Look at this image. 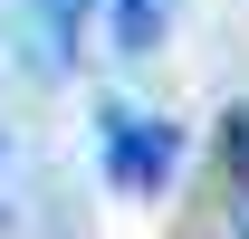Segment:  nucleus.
I'll return each mask as SVG.
<instances>
[{
	"label": "nucleus",
	"instance_id": "2",
	"mask_svg": "<svg viewBox=\"0 0 249 239\" xmlns=\"http://www.w3.org/2000/svg\"><path fill=\"white\" fill-rule=\"evenodd\" d=\"M38 19V58L48 67H77V48H87V0H19Z\"/></svg>",
	"mask_w": 249,
	"mask_h": 239
},
{
	"label": "nucleus",
	"instance_id": "3",
	"mask_svg": "<svg viewBox=\"0 0 249 239\" xmlns=\"http://www.w3.org/2000/svg\"><path fill=\"white\" fill-rule=\"evenodd\" d=\"M163 10H173V0H115V48H124V58H154Z\"/></svg>",
	"mask_w": 249,
	"mask_h": 239
},
{
	"label": "nucleus",
	"instance_id": "4",
	"mask_svg": "<svg viewBox=\"0 0 249 239\" xmlns=\"http://www.w3.org/2000/svg\"><path fill=\"white\" fill-rule=\"evenodd\" d=\"M230 230L249 239V115H240V134H230Z\"/></svg>",
	"mask_w": 249,
	"mask_h": 239
},
{
	"label": "nucleus",
	"instance_id": "1",
	"mask_svg": "<svg viewBox=\"0 0 249 239\" xmlns=\"http://www.w3.org/2000/svg\"><path fill=\"white\" fill-rule=\"evenodd\" d=\"M96 153H106V182H115L124 201H154L163 182H173V163H182V134H173L163 115L106 105V115H96Z\"/></svg>",
	"mask_w": 249,
	"mask_h": 239
}]
</instances>
